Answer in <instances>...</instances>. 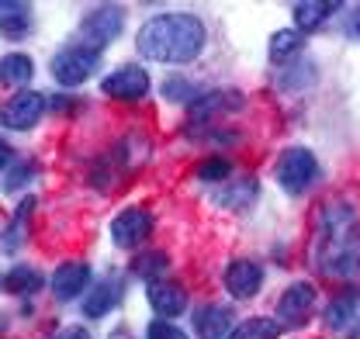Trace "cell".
I'll list each match as a JSON object with an SVG mask.
<instances>
[{"label":"cell","mask_w":360,"mask_h":339,"mask_svg":"<svg viewBox=\"0 0 360 339\" xmlns=\"http://www.w3.org/2000/svg\"><path fill=\"white\" fill-rule=\"evenodd\" d=\"M309 253L326 277H354L360 270V215L350 201H329L315 215Z\"/></svg>","instance_id":"cell-1"},{"label":"cell","mask_w":360,"mask_h":339,"mask_svg":"<svg viewBox=\"0 0 360 339\" xmlns=\"http://www.w3.org/2000/svg\"><path fill=\"white\" fill-rule=\"evenodd\" d=\"M208 42V28L201 18L194 14H160L149 18L139 28V52L153 63H167V66H180L201 56V49Z\"/></svg>","instance_id":"cell-2"},{"label":"cell","mask_w":360,"mask_h":339,"mask_svg":"<svg viewBox=\"0 0 360 339\" xmlns=\"http://www.w3.org/2000/svg\"><path fill=\"white\" fill-rule=\"evenodd\" d=\"M97 63H101V52H97V49L73 42V45H66V49H59V52L52 56L49 70H52L56 84L80 87V84H87L90 77L97 73Z\"/></svg>","instance_id":"cell-3"},{"label":"cell","mask_w":360,"mask_h":339,"mask_svg":"<svg viewBox=\"0 0 360 339\" xmlns=\"http://www.w3.org/2000/svg\"><path fill=\"white\" fill-rule=\"evenodd\" d=\"M315 180H319V160H315L312 149L291 146V149L281 153V160H277V184L288 194H305Z\"/></svg>","instance_id":"cell-4"},{"label":"cell","mask_w":360,"mask_h":339,"mask_svg":"<svg viewBox=\"0 0 360 339\" xmlns=\"http://www.w3.org/2000/svg\"><path fill=\"white\" fill-rule=\"evenodd\" d=\"M125 28V11L118 4H101L87 11V18L80 21V45H90V49H104L111 45Z\"/></svg>","instance_id":"cell-5"},{"label":"cell","mask_w":360,"mask_h":339,"mask_svg":"<svg viewBox=\"0 0 360 339\" xmlns=\"http://www.w3.org/2000/svg\"><path fill=\"white\" fill-rule=\"evenodd\" d=\"M45 115V97L39 90H18L7 101H0V125L14 128V132H28L42 122Z\"/></svg>","instance_id":"cell-6"},{"label":"cell","mask_w":360,"mask_h":339,"mask_svg":"<svg viewBox=\"0 0 360 339\" xmlns=\"http://www.w3.org/2000/svg\"><path fill=\"white\" fill-rule=\"evenodd\" d=\"M149 73L142 70V66H135V63H125V66H118L115 73H108L104 80H101V90L111 97V101H142L146 94H149Z\"/></svg>","instance_id":"cell-7"},{"label":"cell","mask_w":360,"mask_h":339,"mask_svg":"<svg viewBox=\"0 0 360 339\" xmlns=\"http://www.w3.org/2000/svg\"><path fill=\"white\" fill-rule=\"evenodd\" d=\"M153 225H156L153 212H146V208H125V212L115 215V222H111V239L122 250H135V246H142L153 236Z\"/></svg>","instance_id":"cell-8"},{"label":"cell","mask_w":360,"mask_h":339,"mask_svg":"<svg viewBox=\"0 0 360 339\" xmlns=\"http://www.w3.org/2000/svg\"><path fill=\"white\" fill-rule=\"evenodd\" d=\"M315 301V288L309 281H298V284H291L284 295L277 298V315H281V326H305L309 322V315H312Z\"/></svg>","instance_id":"cell-9"},{"label":"cell","mask_w":360,"mask_h":339,"mask_svg":"<svg viewBox=\"0 0 360 339\" xmlns=\"http://www.w3.org/2000/svg\"><path fill=\"white\" fill-rule=\"evenodd\" d=\"M222 284L236 301H250V298L260 291V284H264V267L257 260H232L225 267Z\"/></svg>","instance_id":"cell-10"},{"label":"cell","mask_w":360,"mask_h":339,"mask_svg":"<svg viewBox=\"0 0 360 339\" xmlns=\"http://www.w3.org/2000/svg\"><path fill=\"white\" fill-rule=\"evenodd\" d=\"M90 277H94V270H90L84 260H70V263L56 267V274H52V295L59 298V301L80 298L90 288Z\"/></svg>","instance_id":"cell-11"},{"label":"cell","mask_w":360,"mask_h":339,"mask_svg":"<svg viewBox=\"0 0 360 339\" xmlns=\"http://www.w3.org/2000/svg\"><path fill=\"white\" fill-rule=\"evenodd\" d=\"M146 298H149L153 312H156L160 319H167V322L187 312V291H184L180 284H170V281H153V284L146 288Z\"/></svg>","instance_id":"cell-12"},{"label":"cell","mask_w":360,"mask_h":339,"mask_svg":"<svg viewBox=\"0 0 360 339\" xmlns=\"http://www.w3.org/2000/svg\"><path fill=\"white\" fill-rule=\"evenodd\" d=\"M194 333L201 339H225L232 333V315L222 305H201L194 312Z\"/></svg>","instance_id":"cell-13"},{"label":"cell","mask_w":360,"mask_h":339,"mask_svg":"<svg viewBox=\"0 0 360 339\" xmlns=\"http://www.w3.org/2000/svg\"><path fill=\"white\" fill-rule=\"evenodd\" d=\"M236 108H243V97H239V90H208V94H198L194 101H191V115L194 118H212V115H219V111H236Z\"/></svg>","instance_id":"cell-14"},{"label":"cell","mask_w":360,"mask_h":339,"mask_svg":"<svg viewBox=\"0 0 360 339\" xmlns=\"http://www.w3.org/2000/svg\"><path fill=\"white\" fill-rule=\"evenodd\" d=\"M32 32V7L0 0V35L4 39H25Z\"/></svg>","instance_id":"cell-15"},{"label":"cell","mask_w":360,"mask_h":339,"mask_svg":"<svg viewBox=\"0 0 360 339\" xmlns=\"http://www.w3.org/2000/svg\"><path fill=\"white\" fill-rule=\"evenodd\" d=\"M35 77V63L25 52H7L0 56V84L4 87H25Z\"/></svg>","instance_id":"cell-16"},{"label":"cell","mask_w":360,"mask_h":339,"mask_svg":"<svg viewBox=\"0 0 360 339\" xmlns=\"http://www.w3.org/2000/svg\"><path fill=\"white\" fill-rule=\"evenodd\" d=\"M122 298V288L115 281H97V288H90V295L84 298V315L87 319H104Z\"/></svg>","instance_id":"cell-17"},{"label":"cell","mask_w":360,"mask_h":339,"mask_svg":"<svg viewBox=\"0 0 360 339\" xmlns=\"http://www.w3.org/2000/svg\"><path fill=\"white\" fill-rule=\"evenodd\" d=\"M333 11H336V4H326V0H302V4L291 7V18H295L298 32H315Z\"/></svg>","instance_id":"cell-18"},{"label":"cell","mask_w":360,"mask_h":339,"mask_svg":"<svg viewBox=\"0 0 360 339\" xmlns=\"http://www.w3.org/2000/svg\"><path fill=\"white\" fill-rule=\"evenodd\" d=\"M354 315H357V291H340V295L326 305L322 322H326L329 329H347V322H350Z\"/></svg>","instance_id":"cell-19"},{"label":"cell","mask_w":360,"mask_h":339,"mask_svg":"<svg viewBox=\"0 0 360 339\" xmlns=\"http://www.w3.org/2000/svg\"><path fill=\"white\" fill-rule=\"evenodd\" d=\"M253 198H257V180L253 177H236L229 187H222L215 194V201L222 208H246V205H253Z\"/></svg>","instance_id":"cell-20"},{"label":"cell","mask_w":360,"mask_h":339,"mask_svg":"<svg viewBox=\"0 0 360 339\" xmlns=\"http://www.w3.org/2000/svg\"><path fill=\"white\" fill-rule=\"evenodd\" d=\"M45 284V277L35 270V267H25V263H18L7 277H4V291H11V295H39Z\"/></svg>","instance_id":"cell-21"},{"label":"cell","mask_w":360,"mask_h":339,"mask_svg":"<svg viewBox=\"0 0 360 339\" xmlns=\"http://www.w3.org/2000/svg\"><path fill=\"white\" fill-rule=\"evenodd\" d=\"M284 326L277 319H246L239 326H232V333L225 339H281Z\"/></svg>","instance_id":"cell-22"},{"label":"cell","mask_w":360,"mask_h":339,"mask_svg":"<svg viewBox=\"0 0 360 339\" xmlns=\"http://www.w3.org/2000/svg\"><path fill=\"white\" fill-rule=\"evenodd\" d=\"M302 32H274V39H270V59L274 63H284V59H291L295 52H302Z\"/></svg>","instance_id":"cell-23"},{"label":"cell","mask_w":360,"mask_h":339,"mask_svg":"<svg viewBox=\"0 0 360 339\" xmlns=\"http://www.w3.org/2000/svg\"><path fill=\"white\" fill-rule=\"evenodd\" d=\"M194 177H198V180H205V184H219V180H225V177H232V163L222 160V156H212V160L198 163Z\"/></svg>","instance_id":"cell-24"},{"label":"cell","mask_w":360,"mask_h":339,"mask_svg":"<svg viewBox=\"0 0 360 339\" xmlns=\"http://www.w3.org/2000/svg\"><path fill=\"white\" fill-rule=\"evenodd\" d=\"M167 267H170V260H167V253H142L139 260H135V274L139 277H146L149 284H153V277L156 274H167Z\"/></svg>","instance_id":"cell-25"},{"label":"cell","mask_w":360,"mask_h":339,"mask_svg":"<svg viewBox=\"0 0 360 339\" xmlns=\"http://www.w3.org/2000/svg\"><path fill=\"white\" fill-rule=\"evenodd\" d=\"M32 177H35V167H32V163H14L11 173H7V180H4V191H11V194H14V191H18V187H25Z\"/></svg>","instance_id":"cell-26"},{"label":"cell","mask_w":360,"mask_h":339,"mask_svg":"<svg viewBox=\"0 0 360 339\" xmlns=\"http://www.w3.org/2000/svg\"><path fill=\"white\" fill-rule=\"evenodd\" d=\"M146 339H187V333H184V329H177L174 322H167V319H156V322H149Z\"/></svg>","instance_id":"cell-27"},{"label":"cell","mask_w":360,"mask_h":339,"mask_svg":"<svg viewBox=\"0 0 360 339\" xmlns=\"http://www.w3.org/2000/svg\"><path fill=\"white\" fill-rule=\"evenodd\" d=\"M163 94H167L170 101H187V104H191V101L198 97V90L187 84V80H177V77H170V80L163 84Z\"/></svg>","instance_id":"cell-28"},{"label":"cell","mask_w":360,"mask_h":339,"mask_svg":"<svg viewBox=\"0 0 360 339\" xmlns=\"http://www.w3.org/2000/svg\"><path fill=\"white\" fill-rule=\"evenodd\" d=\"M56 339H94V336H90L84 326H66V329H59V336Z\"/></svg>","instance_id":"cell-29"},{"label":"cell","mask_w":360,"mask_h":339,"mask_svg":"<svg viewBox=\"0 0 360 339\" xmlns=\"http://www.w3.org/2000/svg\"><path fill=\"white\" fill-rule=\"evenodd\" d=\"M7 163H11V146H7V142L0 139V170L7 167Z\"/></svg>","instance_id":"cell-30"},{"label":"cell","mask_w":360,"mask_h":339,"mask_svg":"<svg viewBox=\"0 0 360 339\" xmlns=\"http://www.w3.org/2000/svg\"><path fill=\"white\" fill-rule=\"evenodd\" d=\"M354 32L360 35V7H357V14H354Z\"/></svg>","instance_id":"cell-31"},{"label":"cell","mask_w":360,"mask_h":339,"mask_svg":"<svg viewBox=\"0 0 360 339\" xmlns=\"http://www.w3.org/2000/svg\"><path fill=\"white\" fill-rule=\"evenodd\" d=\"M350 339H360V319H357V326H354V333H350Z\"/></svg>","instance_id":"cell-32"},{"label":"cell","mask_w":360,"mask_h":339,"mask_svg":"<svg viewBox=\"0 0 360 339\" xmlns=\"http://www.w3.org/2000/svg\"><path fill=\"white\" fill-rule=\"evenodd\" d=\"M0 291H4V277H0Z\"/></svg>","instance_id":"cell-33"}]
</instances>
